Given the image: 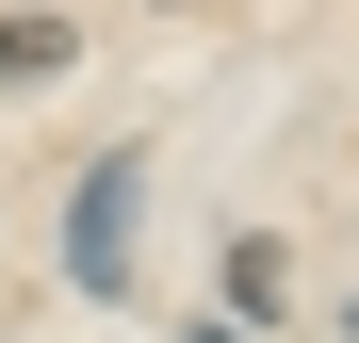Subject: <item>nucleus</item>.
Wrapping results in <instances>:
<instances>
[{
	"label": "nucleus",
	"mask_w": 359,
	"mask_h": 343,
	"mask_svg": "<svg viewBox=\"0 0 359 343\" xmlns=\"http://www.w3.org/2000/svg\"><path fill=\"white\" fill-rule=\"evenodd\" d=\"M66 66H82L66 17H0V98H33V82H66Z\"/></svg>",
	"instance_id": "nucleus-2"
},
{
	"label": "nucleus",
	"mask_w": 359,
	"mask_h": 343,
	"mask_svg": "<svg viewBox=\"0 0 359 343\" xmlns=\"http://www.w3.org/2000/svg\"><path fill=\"white\" fill-rule=\"evenodd\" d=\"M66 278H82V295H114V278H131V147H114L98 180H82V229H66Z\"/></svg>",
	"instance_id": "nucleus-1"
}]
</instances>
